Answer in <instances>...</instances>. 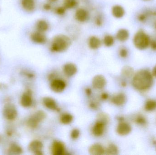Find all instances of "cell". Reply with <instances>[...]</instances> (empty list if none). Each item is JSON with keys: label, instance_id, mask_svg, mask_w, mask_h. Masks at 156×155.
I'll return each instance as SVG.
<instances>
[{"label": "cell", "instance_id": "6da1fadb", "mask_svg": "<svg viewBox=\"0 0 156 155\" xmlns=\"http://www.w3.org/2000/svg\"><path fill=\"white\" fill-rule=\"evenodd\" d=\"M153 74L147 70H142L134 75L133 85L135 89L140 91H145L150 89L153 85Z\"/></svg>", "mask_w": 156, "mask_h": 155}, {"label": "cell", "instance_id": "7a4b0ae2", "mask_svg": "<svg viewBox=\"0 0 156 155\" xmlns=\"http://www.w3.org/2000/svg\"><path fill=\"white\" fill-rule=\"evenodd\" d=\"M71 39L69 36L64 34L55 36L52 40L50 50L53 52H62L66 51L71 45Z\"/></svg>", "mask_w": 156, "mask_h": 155}, {"label": "cell", "instance_id": "3957f363", "mask_svg": "<svg viewBox=\"0 0 156 155\" xmlns=\"http://www.w3.org/2000/svg\"><path fill=\"white\" fill-rule=\"evenodd\" d=\"M150 41L151 37L143 30L137 31L133 38V43L135 47L140 50H145L149 47Z\"/></svg>", "mask_w": 156, "mask_h": 155}, {"label": "cell", "instance_id": "277c9868", "mask_svg": "<svg viewBox=\"0 0 156 155\" xmlns=\"http://www.w3.org/2000/svg\"><path fill=\"white\" fill-rule=\"evenodd\" d=\"M156 17V9L149 8L139 13L137 15V19L139 22L146 23L151 17Z\"/></svg>", "mask_w": 156, "mask_h": 155}, {"label": "cell", "instance_id": "5b68a950", "mask_svg": "<svg viewBox=\"0 0 156 155\" xmlns=\"http://www.w3.org/2000/svg\"><path fill=\"white\" fill-rule=\"evenodd\" d=\"M3 114L7 120L11 121L14 120L17 115V111L15 106L12 104H6L4 107Z\"/></svg>", "mask_w": 156, "mask_h": 155}, {"label": "cell", "instance_id": "8992f818", "mask_svg": "<svg viewBox=\"0 0 156 155\" xmlns=\"http://www.w3.org/2000/svg\"><path fill=\"white\" fill-rule=\"evenodd\" d=\"M66 84L65 81L60 79H55L52 80L50 87L52 91L55 93H60L65 90Z\"/></svg>", "mask_w": 156, "mask_h": 155}, {"label": "cell", "instance_id": "52a82bcc", "mask_svg": "<svg viewBox=\"0 0 156 155\" xmlns=\"http://www.w3.org/2000/svg\"><path fill=\"white\" fill-rule=\"evenodd\" d=\"M43 147H44V145L41 141L34 140L32 141L29 144L28 149L30 152H32L35 155H42L43 154L42 153Z\"/></svg>", "mask_w": 156, "mask_h": 155}, {"label": "cell", "instance_id": "ba28073f", "mask_svg": "<svg viewBox=\"0 0 156 155\" xmlns=\"http://www.w3.org/2000/svg\"><path fill=\"white\" fill-rule=\"evenodd\" d=\"M132 131V127L128 123L124 121L120 122L116 127V132L121 136H126Z\"/></svg>", "mask_w": 156, "mask_h": 155}, {"label": "cell", "instance_id": "9c48e42d", "mask_svg": "<svg viewBox=\"0 0 156 155\" xmlns=\"http://www.w3.org/2000/svg\"><path fill=\"white\" fill-rule=\"evenodd\" d=\"M106 84V79L101 75L95 76L93 79L92 86L94 89L101 90L104 88Z\"/></svg>", "mask_w": 156, "mask_h": 155}, {"label": "cell", "instance_id": "30bf717a", "mask_svg": "<svg viewBox=\"0 0 156 155\" xmlns=\"http://www.w3.org/2000/svg\"><path fill=\"white\" fill-rule=\"evenodd\" d=\"M75 18L78 22L81 23L85 22L90 18V14L88 11L84 8H79L75 13Z\"/></svg>", "mask_w": 156, "mask_h": 155}, {"label": "cell", "instance_id": "8fae6325", "mask_svg": "<svg viewBox=\"0 0 156 155\" xmlns=\"http://www.w3.org/2000/svg\"><path fill=\"white\" fill-rule=\"evenodd\" d=\"M66 153V148L64 144L59 141L53 143L52 146V153L53 155H63Z\"/></svg>", "mask_w": 156, "mask_h": 155}, {"label": "cell", "instance_id": "7c38bea8", "mask_svg": "<svg viewBox=\"0 0 156 155\" xmlns=\"http://www.w3.org/2000/svg\"><path fill=\"white\" fill-rule=\"evenodd\" d=\"M31 39L34 42L38 44H44L47 41V38L44 33L37 31L31 34Z\"/></svg>", "mask_w": 156, "mask_h": 155}, {"label": "cell", "instance_id": "4fadbf2b", "mask_svg": "<svg viewBox=\"0 0 156 155\" xmlns=\"http://www.w3.org/2000/svg\"><path fill=\"white\" fill-rule=\"evenodd\" d=\"M43 104L48 109L58 112L60 110L56 101L50 97H45L43 99Z\"/></svg>", "mask_w": 156, "mask_h": 155}, {"label": "cell", "instance_id": "5bb4252c", "mask_svg": "<svg viewBox=\"0 0 156 155\" xmlns=\"http://www.w3.org/2000/svg\"><path fill=\"white\" fill-rule=\"evenodd\" d=\"M63 71L66 76L71 77L75 75L77 72V67L72 63H68L64 65Z\"/></svg>", "mask_w": 156, "mask_h": 155}, {"label": "cell", "instance_id": "9a60e30c", "mask_svg": "<svg viewBox=\"0 0 156 155\" xmlns=\"http://www.w3.org/2000/svg\"><path fill=\"white\" fill-rule=\"evenodd\" d=\"M112 13L115 18L121 19L125 15V10L122 5H115L112 7Z\"/></svg>", "mask_w": 156, "mask_h": 155}, {"label": "cell", "instance_id": "2e32d148", "mask_svg": "<svg viewBox=\"0 0 156 155\" xmlns=\"http://www.w3.org/2000/svg\"><path fill=\"white\" fill-rule=\"evenodd\" d=\"M130 33L127 29L121 28L117 31L115 35L116 39L121 42H124L129 39Z\"/></svg>", "mask_w": 156, "mask_h": 155}, {"label": "cell", "instance_id": "e0dca14e", "mask_svg": "<svg viewBox=\"0 0 156 155\" xmlns=\"http://www.w3.org/2000/svg\"><path fill=\"white\" fill-rule=\"evenodd\" d=\"M105 126V125L102 123L96 121L92 130L93 134L97 137L101 136L104 133Z\"/></svg>", "mask_w": 156, "mask_h": 155}, {"label": "cell", "instance_id": "ac0fdd59", "mask_svg": "<svg viewBox=\"0 0 156 155\" xmlns=\"http://www.w3.org/2000/svg\"><path fill=\"white\" fill-rule=\"evenodd\" d=\"M88 43L89 47L92 50H97L99 49L101 45V39L95 35H92L90 37L88 40Z\"/></svg>", "mask_w": 156, "mask_h": 155}, {"label": "cell", "instance_id": "d6986e66", "mask_svg": "<svg viewBox=\"0 0 156 155\" xmlns=\"http://www.w3.org/2000/svg\"><path fill=\"white\" fill-rule=\"evenodd\" d=\"M89 152L92 155H102L105 153V150L101 145L94 144L90 147Z\"/></svg>", "mask_w": 156, "mask_h": 155}, {"label": "cell", "instance_id": "ffe728a7", "mask_svg": "<svg viewBox=\"0 0 156 155\" xmlns=\"http://www.w3.org/2000/svg\"><path fill=\"white\" fill-rule=\"evenodd\" d=\"M33 103V99L31 92L27 91L22 96L21 99V104L23 107H29Z\"/></svg>", "mask_w": 156, "mask_h": 155}, {"label": "cell", "instance_id": "44dd1931", "mask_svg": "<svg viewBox=\"0 0 156 155\" xmlns=\"http://www.w3.org/2000/svg\"><path fill=\"white\" fill-rule=\"evenodd\" d=\"M112 103L118 106H121L124 104L126 101V96L123 93H119L114 96L112 98Z\"/></svg>", "mask_w": 156, "mask_h": 155}, {"label": "cell", "instance_id": "7402d4cb", "mask_svg": "<svg viewBox=\"0 0 156 155\" xmlns=\"http://www.w3.org/2000/svg\"><path fill=\"white\" fill-rule=\"evenodd\" d=\"M37 31L41 32L44 33L49 29V24L46 20L44 19L38 20L36 23Z\"/></svg>", "mask_w": 156, "mask_h": 155}, {"label": "cell", "instance_id": "603a6c76", "mask_svg": "<svg viewBox=\"0 0 156 155\" xmlns=\"http://www.w3.org/2000/svg\"><path fill=\"white\" fill-rule=\"evenodd\" d=\"M22 6L27 12H32L35 7V3L34 0H22Z\"/></svg>", "mask_w": 156, "mask_h": 155}, {"label": "cell", "instance_id": "cb8c5ba5", "mask_svg": "<svg viewBox=\"0 0 156 155\" xmlns=\"http://www.w3.org/2000/svg\"><path fill=\"white\" fill-rule=\"evenodd\" d=\"M73 116L71 114L65 113L60 116V121L63 124L68 125L73 122Z\"/></svg>", "mask_w": 156, "mask_h": 155}, {"label": "cell", "instance_id": "d4e9b609", "mask_svg": "<svg viewBox=\"0 0 156 155\" xmlns=\"http://www.w3.org/2000/svg\"><path fill=\"white\" fill-rule=\"evenodd\" d=\"M134 74V71L131 66H124L122 70V75L124 77L130 78L133 76Z\"/></svg>", "mask_w": 156, "mask_h": 155}, {"label": "cell", "instance_id": "484cf974", "mask_svg": "<svg viewBox=\"0 0 156 155\" xmlns=\"http://www.w3.org/2000/svg\"><path fill=\"white\" fill-rule=\"evenodd\" d=\"M32 117L39 123L45 119L46 114L44 111L40 110L36 112L33 116H32Z\"/></svg>", "mask_w": 156, "mask_h": 155}, {"label": "cell", "instance_id": "4316f807", "mask_svg": "<svg viewBox=\"0 0 156 155\" xmlns=\"http://www.w3.org/2000/svg\"><path fill=\"white\" fill-rule=\"evenodd\" d=\"M96 121L101 122L106 126L110 122V117L105 113H101L97 115Z\"/></svg>", "mask_w": 156, "mask_h": 155}, {"label": "cell", "instance_id": "83f0119b", "mask_svg": "<svg viewBox=\"0 0 156 155\" xmlns=\"http://www.w3.org/2000/svg\"><path fill=\"white\" fill-rule=\"evenodd\" d=\"M106 154L108 155H116L119 153V149L115 145L111 144L108 146L105 150Z\"/></svg>", "mask_w": 156, "mask_h": 155}, {"label": "cell", "instance_id": "f1b7e54d", "mask_svg": "<svg viewBox=\"0 0 156 155\" xmlns=\"http://www.w3.org/2000/svg\"><path fill=\"white\" fill-rule=\"evenodd\" d=\"M78 5L77 0H64L63 2V6L66 9H74Z\"/></svg>", "mask_w": 156, "mask_h": 155}, {"label": "cell", "instance_id": "f546056e", "mask_svg": "<svg viewBox=\"0 0 156 155\" xmlns=\"http://www.w3.org/2000/svg\"><path fill=\"white\" fill-rule=\"evenodd\" d=\"M103 42L104 44L106 47H111L114 44V37L111 35H106L104 37Z\"/></svg>", "mask_w": 156, "mask_h": 155}, {"label": "cell", "instance_id": "4dcf8cb0", "mask_svg": "<svg viewBox=\"0 0 156 155\" xmlns=\"http://www.w3.org/2000/svg\"><path fill=\"white\" fill-rule=\"evenodd\" d=\"M9 152L11 154L20 155L23 153V149L18 145L13 144L9 147Z\"/></svg>", "mask_w": 156, "mask_h": 155}, {"label": "cell", "instance_id": "1f68e13d", "mask_svg": "<svg viewBox=\"0 0 156 155\" xmlns=\"http://www.w3.org/2000/svg\"><path fill=\"white\" fill-rule=\"evenodd\" d=\"M145 109L148 112H152L156 109V101L149 100L147 101L145 105Z\"/></svg>", "mask_w": 156, "mask_h": 155}, {"label": "cell", "instance_id": "d6a6232c", "mask_svg": "<svg viewBox=\"0 0 156 155\" xmlns=\"http://www.w3.org/2000/svg\"><path fill=\"white\" fill-rule=\"evenodd\" d=\"M134 122L137 124L143 126L146 125L147 123L146 119L143 116L141 115H138L134 119Z\"/></svg>", "mask_w": 156, "mask_h": 155}, {"label": "cell", "instance_id": "836d02e7", "mask_svg": "<svg viewBox=\"0 0 156 155\" xmlns=\"http://www.w3.org/2000/svg\"><path fill=\"white\" fill-rule=\"evenodd\" d=\"M39 123L36 122L35 120L31 116L28 119L27 122V125L30 128L34 129L38 126Z\"/></svg>", "mask_w": 156, "mask_h": 155}, {"label": "cell", "instance_id": "e575fe53", "mask_svg": "<svg viewBox=\"0 0 156 155\" xmlns=\"http://www.w3.org/2000/svg\"><path fill=\"white\" fill-rule=\"evenodd\" d=\"M94 23L98 26H101L104 23L103 17L101 15H98L94 19Z\"/></svg>", "mask_w": 156, "mask_h": 155}, {"label": "cell", "instance_id": "d590c367", "mask_svg": "<svg viewBox=\"0 0 156 155\" xmlns=\"http://www.w3.org/2000/svg\"><path fill=\"white\" fill-rule=\"evenodd\" d=\"M119 54L122 58H126L128 56V51L127 48L125 47H121L119 50Z\"/></svg>", "mask_w": 156, "mask_h": 155}, {"label": "cell", "instance_id": "8d00e7d4", "mask_svg": "<svg viewBox=\"0 0 156 155\" xmlns=\"http://www.w3.org/2000/svg\"><path fill=\"white\" fill-rule=\"evenodd\" d=\"M67 9L64 6L57 7L55 10V12L58 15L62 16L66 14Z\"/></svg>", "mask_w": 156, "mask_h": 155}, {"label": "cell", "instance_id": "74e56055", "mask_svg": "<svg viewBox=\"0 0 156 155\" xmlns=\"http://www.w3.org/2000/svg\"><path fill=\"white\" fill-rule=\"evenodd\" d=\"M80 136V132L79 129L75 128L73 129L71 131V133H70V136L72 139L74 140H76L79 138Z\"/></svg>", "mask_w": 156, "mask_h": 155}, {"label": "cell", "instance_id": "f35d334b", "mask_svg": "<svg viewBox=\"0 0 156 155\" xmlns=\"http://www.w3.org/2000/svg\"><path fill=\"white\" fill-rule=\"evenodd\" d=\"M89 106L93 110H97L99 108V104L95 101H92L89 103Z\"/></svg>", "mask_w": 156, "mask_h": 155}, {"label": "cell", "instance_id": "ab89813d", "mask_svg": "<svg viewBox=\"0 0 156 155\" xmlns=\"http://www.w3.org/2000/svg\"><path fill=\"white\" fill-rule=\"evenodd\" d=\"M149 46L153 51H156V36L151 38Z\"/></svg>", "mask_w": 156, "mask_h": 155}, {"label": "cell", "instance_id": "60d3db41", "mask_svg": "<svg viewBox=\"0 0 156 155\" xmlns=\"http://www.w3.org/2000/svg\"><path fill=\"white\" fill-rule=\"evenodd\" d=\"M43 8L45 11H49L52 9V5L49 3H46L43 5Z\"/></svg>", "mask_w": 156, "mask_h": 155}, {"label": "cell", "instance_id": "b9f144b4", "mask_svg": "<svg viewBox=\"0 0 156 155\" xmlns=\"http://www.w3.org/2000/svg\"><path fill=\"white\" fill-rule=\"evenodd\" d=\"M109 97V95L107 93H103L101 95V99L102 100H106Z\"/></svg>", "mask_w": 156, "mask_h": 155}, {"label": "cell", "instance_id": "7bdbcfd3", "mask_svg": "<svg viewBox=\"0 0 156 155\" xmlns=\"http://www.w3.org/2000/svg\"><path fill=\"white\" fill-rule=\"evenodd\" d=\"M85 91L86 94L88 95V96H90L91 95L92 90L91 89H90V88H86V89H85Z\"/></svg>", "mask_w": 156, "mask_h": 155}, {"label": "cell", "instance_id": "ee69618b", "mask_svg": "<svg viewBox=\"0 0 156 155\" xmlns=\"http://www.w3.org/2000/svg\"><path fill=\"white\" fill-rule=\"evenodd\" d=\"M153 76L156 77V65L154 67V69L153 70V73H152Z\"/></svg>", "mask_w": 156, "mask_h": 155}, {"label": "cell", "instance_id": "f6af8a7d", "mask_svg": "<svg viewBox=\"0 0 156 155\" xmlns=\"http://www.w3.org/2000/svg\"><path fill=\"white\" fill-rule=\"evenodd\" d=\"M58 1V0H49V1L52 2H56L57 1Z\"/></svg>", "mask_w": 156, "mask_h": 155}, {"label": "cell", "instance_id": "bcb514c9", "mask_svg": "<svg viewBox=\"0 0 156 155\" xmlns=\"http://www.w3.org/2000/svg\"><path fill=\"white\" fill-rule=\"evenodd\" d=\"M154 26L155 29L156 30V22H155L154 25Z\"/></svg>", "mask_w": 156, "mask_h": 155}, {"label": "cell", "instance_id": "7dc6e473", "mask_svg": "<svg viewBox=\"0 0 156 155\" xmlns=\"http://www.w3.org/2000/svg\"><path fill=\"white\" fill-rule=\"evenodd\" d=\"M143 1H146V2H147V1H150V0H143Z\"/></svg>", "mask_w": 156, "mask_h": 155}, {"label": "cell", "instance_id": "c3c4849f", "mask_svg": "<svg viewBox=\"0 0 156 155\" xmlns=\"http://www.w3.org/2000/svg\"></svg>", "mask_w": 156, "mask_h": 155}]
</instances>
